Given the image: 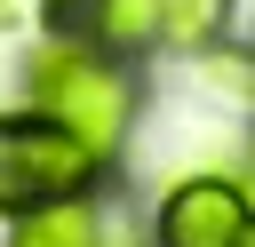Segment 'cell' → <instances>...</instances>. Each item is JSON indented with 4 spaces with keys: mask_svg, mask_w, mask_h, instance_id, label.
I'll list each match as a JSON object with an SVG mask.
<instances>
[{
    "mask_svg": "<svg viewBox=\"0 0 255 247\" xmlns=\"http://www.w3.org/2000/svg\"><path fill=\"white\" fill-rule=\"evenodd\" d=\"M239 247H255V215H247V239H239Z\"/></svg>",
    "mask_w": 255,
    "mask_h": 247,
    "instance_id": "7",
    "label": "cell"
},
{
    "mask_svg": "<svg viewBox=\"0 0 255 247\" xmlns=\"http://www.w3.org/2000/svg\"><path fill=\"white\" fill-rule=\"evenodd\" d=\"M16 247H96V215H88L80 199L24 207V223H16Z\"/></svg>",
    "mask_w": 255,
    "mask_h": 247,
    "instance_id": "4",
    "label": "cell"
},
{
    "mask_svg": "<svg viewBox=\"0 0 255 247\" xmlns=\"http://www.w3.org/2000/svg\"><path fill=\"white\" fill-rule=\"evenodd\" d=\"M247 175H255V151H247Z\"/></svg>",
    "mask_w": 255,
    "mask_h": 247,
    "instance_id": "8",
    "label": "cell"
},
{
    "mask_svg": "<svg viewBox=\"0 0 255 247\" xmlns=\"http://www.w3.org/2000/svg\"><path fill=\"white\" fill-rule=\"evenodd\" d=\"M231 0H159V48H215Z\"/></svg>",
    "mask_w": 255,
    "mask_h": 247,
    "instance_id": "6",
    "label": "cell"
},
{
    "mask_svg": "<svg viewBox=\"0 0 255 247\" xmlns=\"http://www.w3.org/2000/svg\"><path fill=\"white\" fill-rule=\"evenodd\" d=\"M24 88H32V104H40L56 127H72L96 159H112V151L128 143L135 88H128V72H120L104 48H88V40H40L32 64H24Z\"/></svg>",
    "mask_w": 255,
    "mask_h": 247,
    "instance_id": "1",
    "label": "cell"
},
{
    "mask_svg": "<svg viewBox=\"0 0 255 247\" xmlns=\"http://www.w3.org/2000/svg\"><path fill=\"white\" fill-rule=\"evenodd\" d=\"M247 191L223 175H191L159 199V247H239L247 239Z\"/></svg>",
    "mask_w": 255,
    "mask_h": 247,
    "instance_id": "3",
    "label": "cell"
},
{
    "mask_svg": "<svg viewBox=\"0 0 255 247\" xmlns=\"http://www.w3.org/2000/svg\"><path fill=\"white\" fill-rule=\"evenodd\" d=\"M88 32L104 48H159V0H96Z\"/></svg>",
    "mask_w": 255,
    "mask_h": 247,
    "instance_id": "5",
    "label": "cell"
},
{
    "mask_svg": "<svg viewBox=\"0 0 255 247\" xmlns=\"http://www.w3.org/2000/svg\"><path fill=\"white\" fill-rule=\"evenodd\" d=\"M96 151L56 127L48 112L32 120H0V215H24V207H48V199H80L96 183Z\"/></svg>",
    "mask_w": 255,
    "mask_h": 247,
    "instance_id": "2",
    "label": "cell"
}]
</instances>
